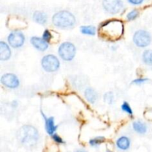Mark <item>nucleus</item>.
I'll return each instance as SVG.
<instances>
[{
  "label": "nucleus",
  "instance_id": "nucleus-23",
  "mask_svg": "<svg viewBox=\"0 0 152 152\" xmlns=\"http://www.w3.org/2000/svg\"><path fill=\"white\" fill-rule=\"evenodd\" d=\"M138 16H139V12H138V10H133L128 13L127 16H126V18H127V19L129 21H132L137 19L138 17Z\"/></svg>",
  "mask_w": 152,
  "mask_h": 152
},
{
  "label": "nucleus",
  "instance_id": "nucleus-26",
  "mask_svg": "<svg viewBox=\"0 0 152 152\" xmlns=\"http://www.w3.org/2000/svg\"><path fill=\"white\" fill-rule=\"evenodd\" d=\"M129 2L132 4H134V5H137V4H140L141 3H142L143 0H129Z\"/></svg>",
  "mask_w": 152,
  "mask_h": 152
},
{
  "label": "nucleus",
  "instance_id": "nucleus-29",
  "mask_svg": "<svg viewBox=\"0 0 152 152\" xmlns=\"http://www.w3.org/2000/svg\"><path fill=\"white\" fill-rule=\"evenodd\" d=\"M106 152H113V151H111V150H109V149H107L106 150Z\"/></svg>",
  "mask_w": 152,
  "mask_h": 152
},
{
  "label": "nucleus",
  "instance_id": "nucleus-18",
  "mask_svg": "<svg viewBox=\"0 0 152 152\" xmlns=\"http://www.w3.org/2000/svg\"><path fill=\"white\" fill-rule=\"evenodd\" d=\"M96 28L93 25H84L80 27V32L84 35L94 36L96 34Z\"/></svg>",
  "mask_w": 152,
  "mask_h": 152
},
{
  "label": "nucleus",
  "instance_id": "nucleus-1",
  "mask_svg": "<svg viewBox=\"0 0 152 152\" xmlns=\"http://www.w3.org/2000/svg\"><path fill=\"white\" fill-rule=\"evenodd\" d=\"M16 137L19 142L26 148H34L38 143L39 134L37 128L31 125H24L18 130Z\"/></svg>",
  "mask_w": 152,
  "mask_h": 152
},
{
  "label": "nucleus",
  "instance_id": "nucleus-12",
  "mask_svg": "<svg viewBox=\"0 0 152 152\" xmlns=\"http://www.w3.org/2000/svg\"><path fill=\"white\" fill-rule=\"evenodd\" d=\"M10 48L8 43L4 41L0 42V60L7 61L10 59L12 55Z\"/></svg>",
  "mask_w": 152,
  "mask_h": 152
},
{
  "label": "nucleus",
  "instance_id": "nucleus-7",
  "mask_svg": "<svg viewBox=\"0 0 152 152\" xmlns=\"http://www.w3.org/2000/svg\"><path fill=\"white\" fill-rule=\"evenodd\" d=\"M25 42V37L21 31H13L7 37V43L14 49L20 48Z\"/></svg>",
  "mask_w": 152,
  "mask_h": 152
},
{
  "label": "nucleus",
  "instance_id": "nucleus-27",
  "mask_svg": "<svg viewBox=\"0 0 152 152\" xmlns=\"http://www.w3.org/2000/svg\"><path fill=\"white\" fill-rule=\"evenodd\" d=\"M18 106V102L16 100H13V102H11V107L13 108H16Z\"/></svg>",
  "mask_w": 152,
  "mask_h": 152
},
{
  "label": "nucleus",
  "instance_id": "nucleus-5",
  "mask_svg": "<svg viewBox=\"0 0 152 152\" xmlns=\"http://www.w3.org/2000/svg\"><path fill=\"white\" fill-rule=\"evenodd\" d=\"M152 36L151 33L144 29H140L135 31L133 35V42L135 45L140 48H145L151 45Z\"/></svg>",
  "mask_w": 152,
  "mask_h": 152
},
{
  "label": "nucleus",
  "instance_id": "nucleus-9",
  "mask_svg": "<svg viewBox=\"0 0 152 152\" xmlns=\"http://www.w3.org/2000/svg\"><path fill=\"white\" fill-rule=\"evenodd\" d=\"M102 6L105 11L111 14H116L121 11L123 7L122 0H103Z\"/></svg>",
  "mask_w": 152,
  "mask_h": 152
},
{
  "label": "nucleus",
  "instance_id": "nucleus-21",
  "mask_svg": "<svg viewBox=\"0 0 152 152\" xmlns=\"http://www.w3.org/2000/svg\"><path fill=\"white\" fill-rule=\"evenodd\" d=\"M121 109L123 112L126 113L129 115H133V110H132V107L130 106V105H129L128 102H123V103L121 105Z\"/></svg>",
  "mask_w": 152,
  "mask_h": 152
},
{
  "label": "nucleus",
  "instance_id": "nucleus-3",
  "mask_svg": "<svg viewBox=\"0 0 152 152\" xmlns=\"http://www.w3.org/2000/svg\"><path fill=\"white\" fill-rule=\"evenodd\" d=\"M52 23L60 29L72 28L76 24L75 16L68 10H61L55 13L52 17Z\"/></svg>",
  "mask_w": 152,
  "mask_h": 152
},
{
  "label": "nucleus",
  "instance_id": "nucleus-20",
  "mask_svg": "<svg viewBox=\"0 0 152 152\" xmlns=\"http://www.w3.org/2000/svg\"><path fill=\"white\" fill-rule=\"evenodd\" d=\"M103 99L104 101H105L106 103L109 104H112L113 102H114V93L112 91H108L104 94L103 96Z\"/></svg>",
  "mask_w": 152,
  "mask_h": 152
},
{
  "label": "nucleus",
  "instance_id": "nucleus-19",
  "mask_svg": "<svg viewBox=\"0 0 152 152\" xmlns=\"http://www.w3.org/2000/svg\"><path fill=\"white\" fill-rule=\"evenodd\" d=\"M105 141V138L102 136H98L96 137H94L92 139H91L89 140L88 143L91 146H93V147H96L99 145L100 144L103 143Z\"/></svg>",
  "mask_w": 152,
  "mask_h": 152
},
{
  "label": "nucleus",
  "instance_id": "nucleus-4",
  "mask_svg": "<svg viewBox=\"0 0 152 152\" xmlns=\"http://www.w3.org/2000/svg\"><path fill=\"white\" fill-rule=\"evenodd\" d=\"M58 54L62 60L71 62L77 54L76 46L71 42H64L58 48Z\"/></svg>",
  "mask_w": 152,
  "mask_h": 152
},
{
  "label": "nucleus",
  "instance_id": "nucleus-11",
  "mask_svg": "<svg viewBox=\"0 0 152 152\" xmlns=\"http://www.w3.org/2000/svg\"><path fill=\"white\" fill-rule=\"evenodd\" d=\"M31 45L34 48L39 51H45L49 48V44L47 42L45 41L42 37H32L30 39Z\"/></svg>",
  "mask_w": 152,
  "mask_h": 152
},
{
  "label": "nucleus",
  "instance_id": "nucleus-17",
  "mask_svg": "<svg viewBox=\"0 0 152 152\" xmlns=\"http://www.w3.org/2000/svg\"><path fill=\"white\" fill-rule=\"evenodd\" d=\"M142 59L145 65L152 66V49H147L144 50L142 55Z\"/></svg>",
  "mask_w": 152,
  "mask_h": 152
},
{
  "label": "nucleus",
  "instance_id": "nucleus-10",
  "mask_svg": "<svg viewBox=\"0 0 152 152\" xmlns=\"http://www.w3.org/2000/svg\"><path fill=\"white\" fill-rule=\"evenodd\" d=\"M41 114L42 116L43 119L45 120V131L49 135L52 136L54 134L56 131L57 130L58 126L55 124V119L53 117H48L45 114L41 111Z\"/></svg>",
  "mask_w": 152,
  "mask_h": 152
},
{
  "label": "nucleus",
  "instance_id": "nucleus-6",
  "mask_svg": "<svg viewBox=\"0 0 152 152\" xmlns=\"http://www.w3.org/2000/svg\"><path fill=\"white\" fill-rule=\"evenodd\" d=\"M42 68L48 73H53L58 71L60 67V62L57 56L53 54H47L41 60Z\"/></svg>",
  "mask_w": 152,
  "mask_h": 152
},
{
  "label": "nucleus",
  "instance_id": "nucleus-13",
  "mask_svg": "<svg viewBox=\"0 0 152 152\" xmlns=\"http://www.w3.org/2000/svg\"><path fill=\"white\" fill-rule=\"evenodd\" d=\"M84 96L86 100L91 104H94L98 99V94L93 88H87L84 91Z\"/></svg>",
  "mask_w": 152,
  "mask_h": 152
},
{
  "label": "nucleus",
  "instance_id": "nucleus-16",
  "mask_svg": "<svg viewBox=\"0 0 152 152\" xmlns=\"http://www.w3.org/2000/svg\"><path fill=\"white\" fill-rule=\"evenodd\" d=\"M33 19L35 22L39 25H45L48 21V16L45 13L42 11H35L33 14Z\"/></svg>",
  "mask_w": 152,
  "mask_h": 152
},
{
  "label": "nucleus",
  "instance_id": "nucleus-14",
  "mask_svg": "<svg viewBox=\"0 0 152 152\" xmlns=\"http://www.w3.org/2000/svg\"><path fill=\"white\" fill-rule=\"evenodd\" d=\"M116 145H117V148H120V150L126 151V150L129 149L130 148L131 140L128 137L121 136L117 140V141H116Z\"/></svg>",
  "mask_w": 152,
  "mask_h": 152
},
{
  "label": "nucleus",
  "instance_id": "nucleus-28",
  "mask_svg": "<svg viewBox=\"0 0 152 152\" xmlns=\"http://www.w3.org/2000/svg\"><path fill=\"white\" fill-rule=\"evenodd\" d=\"M74 152H88L86 150H83V149H80V150H77V151H74Z\"/></svg>",
  "mask_w": 152,
  "mask_h": 152
},
{
  "label": "nucleus",
  "instance_id": "nucleus-25",
  "mask_svg": "<svg viewBox=\"0 0 152 152\" xmlns=\"http://www.w3.org/2000/svg\"><path fill=\"white\" fill-rule=\"evenodd\" d=\"M51 137H52V139H53V140L55 142H56V143H59V144L65 143V142H64V140H62V138L59 135H58L57 134L55 133L54 134L52 135Z\"/></svg>",
  "mask_w": 152,
  "mask_h": 152
},
{
  "label": "nucleus",
  "instance_id": "nucleus-15",
  "mask_svg": "<svg viewBox=\"0 0 152 152\" xmlns=\"http://www.w3.org/2000/svg\"><path fill=\"white\" fill-rule=\"evenodd\" d=\"M132 127H133L134 132L139 134H145L148 130L147 125L141 120H137V121L134 122L132 124Z\"/></svg>",
  "mask_w": 152,
  "mask_h": 152
},
{
  "label": "nucleus",
  "instance_id": "nucleus-8",
  "mask_svg": "<svg viewBox=\"0 0 152 152\" xmlns=\"http://www.w3.org/2000/svg\"><path fill=\"white\" fill-rule=\"evenodd\" d=\"M0 82L4 87L10 89H16L20 86L19 79L16 74L12 73H7L3 74L0 79Z\"/></svg>",
  "mask_w": 152,
  "mask_h": 152
},
{
  "label": "nucleus",
  "instance_id": "nucleus-24",
  "mask_svg": "<svg viewBox=\"0 0 152 152\" xmlns=\"http://www.w3.org/2000/svg\"><path fill=\"white\" fill-rule=\"evenodd\" d=\"M149 81V79L148 78H145V77H140V78L135 79L132 81V84L133 85H142L144 83H147V82Z\"/></svg>",
  "mask_w": 152,
  "mask_h": 152
},
{
  "label": "nucleus",
  "instance_id": "nucleus-22",
  "mask_svg": "<svg viewBox=\"0 0 152 152\" xmlns=\"http://www.w3.org/2000/svg\"><path fill=\"white\" fill-rule=\"evenodd\" d=\"M42 38L45 40V42H47L48 43L50 42L51 41L52 38H53V34L50 32L49 30H45L44 31V32L42 33Z\"/></svg>",
  "mask_w": 152,
  "mask_h": 152
},
{
  "label": "nucleus",
  "instance_id": "nucleus-2",
  "mask_svg": "<svg viewBox=\"0 0 152 152\" xmlns=\"http://www.w3.org/2000/svg\"><path fill=\"white\" fill-rule=\"evenodd\" d=\"M100 34L107 39L116 41L123 36L124 28L121 21L111 19L100 25Z\"/></svg>",
  "mask_w": 152,
  "mask_h": 152
}]
</instances>
